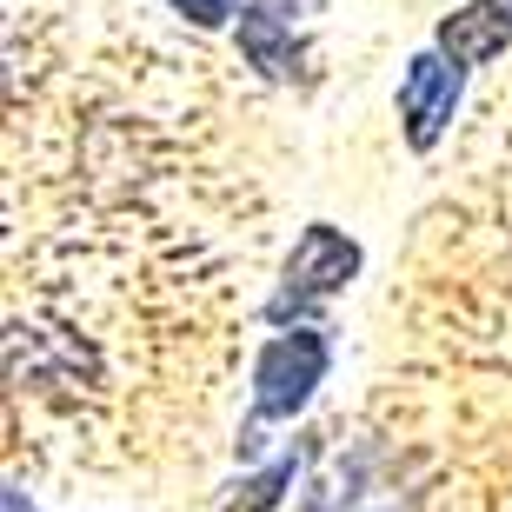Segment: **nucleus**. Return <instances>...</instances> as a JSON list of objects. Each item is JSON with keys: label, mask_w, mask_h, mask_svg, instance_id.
<instances>
[{"label": "nucleus", "mask_w": 512, "mask_h": 512, "mask_svg": "<svg viewBox=\"0 0 512 512\" xmlns=\"http://www.w3.org/2000/svg\"><path fill=\"white\" fill-rule=\"evenodd\" d=\"M326 366H333V340H326L320 326H293V333L260 346V360H253V419H247V433H240V453L260 446V426L293 419L306 399L320 393Z\"/></svg>", "instance_id": "1"}, {"label": "nucleus", "mask_w": 512, "mask_h": 512, "mask_svg": "<svg viewBox=\"0 0 512 512\" xmlns=\"http://www.w3.org/2000/svg\"><path fill=\"white\" fill-rule=\"evenodd\" d=\"M353 280H360V240H346L340 227L313 220V227L293 240V253H286V273H280V286H273V300H266V320L273 326H286V320L306 326L326 300H340Z\"/></svg>", "instance_id": "2"}, {"label": "nucleus", "mask_w": 512, "mask_h": 512, "mask_svg": "<svg viewBox=\"0 0 512 512\" xmlns=\"http://www.w3.org/2000/svg\"><path fill=\"white\" fill-rule=\"evenodd\" d=\"M466 74H473V67H459V60L439 54V47H419V54L406 60V74H399V127H406V147L413 153H433L439 133L453 127Z\"/></svg>", "instance_id": "3"}, {"label": "nucleus", "mask_w": 512, "mask_h": 512, "mask_svg": "<svg viewBox=\"0 0 512 512\" xmlns=\"http://www.w3.org/2000/svg\"><path fill=\"white\" fill-rule=\"evenodd\" d=\"M240 60L280 87L313 80V47L300 34V14H286L280 0H240Z\"/></svg>", "instance_id": "4"}, {"label": "nucleus", "mask_w": 512, "mask_h": 512, "mask_svg": "<svg viewBox=\"0 0 512 512\" xmlns=\"http://www.w3.org/2000/svg\"><path fill=\"white\" fill-rule=\"evenodd\" d=\"M433 47L453 54L459 67H486L512 47V0H466L459 14H446L433 27Z\"/></svg>", "instance_id": "5"}, {"label": "nucleus", "mask_w": 512, "mask_h": 512, "mask_svg": "<svg viewBox=\"0 0 512 512\" xmlns=\"http://www.w3.org/2000/svg\"><path fill=\"white\" fill-rule=\"evenodd\" d=\"M300 466H306V446H293V453H280L273 466H260L253 479H240L233 486V499H227V512H273L286 493H293V479H300Z\"/></svg>", "instance_id": "6"}, {"label": "nucleus", "mask_w": 512, "mask_h": 512, "mask_svg": "<svg viewBox=\"0 0 512 512\" xmlns=\"http://www.w3.org/2000/svg\"><path fill=\"white\" fill-rule=\"evenodd\" d=\"M160 7H173L180 20H193L200 34H220V27H227V14H233V0H160Z\"/></svg>", "instance_id": "7"}, {"label": "nucleus", "mask_w": 512, "mask_h": 512, "mask_svg": "<svg viewBox=\"0 0 512 512\" xmlns=\"http://www.w3.org/2000/svg\"><path fill=\"white\" fill-rule=\"evenodd\" d=\"M7 512H34V506H27V493H20V486H7Z\"/></svg>", "instance_id": "8"}]
</instances>
